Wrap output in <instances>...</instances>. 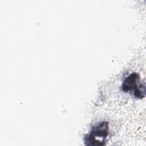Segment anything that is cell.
<instances>
[{
    "mask_svg": "<svg viewBox=\"0 0 146 146\" xmlns=\"http://www.w3.org/2000/svg\"><path fill=\"white\" fill-rule=\"evenodd\" d=\"M121 90L124 92L133 94L136 98L142 99L145 96V86L140 83V75L137 72L129 74L123 81Z\"/></svg>",
    "mask_w": 146,
    "mask_h": 146,
    "instance_id": "2",
    "label": "cell"
},
{
    "mask_svg": "<svg viewBox=\"0 0 146 146\" xmlns=\"http://www.w3.org/2000/svg\"><path fill=\"white\" fill-rule=\"evenodd\" d=\"M109 126L107 121H102L92 127L88 134L84 137V144L88 146H102L106 144L108 135Z\"/></svg>",
    "mask_w": 146,
    "mask_h": 146,
    "instance_id": "1",
    "label": "cell"
}]
</instances>
